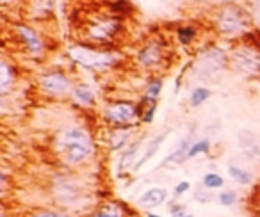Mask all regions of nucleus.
I'll use <instances>...</instances> for the list:
<instances>
[{
	"instance_id": "14",
	"label": "nucleus",
	"mask_w": 260,
	"mask_h": 217,
	"mask_svg": "<svg viewBox=\"0 0 260 217\" xmlns=\"http://www.w3.org/2000/svg\"><path fill=\"white\" fill-rule=\"evenodd\" d=\"M224 185V178L219 173H207L203 176V187H207L209 191L214 189H221Z\"/></svg>"
},
{
	"instance_id": "13",
	"label": "nucleus",
	"mask_w": 260,
	"mask_h": 217,
	"mask_svg": "<svg viewBox=\"0 0 260 217\" xmlns=\"http://www.w3.org/2000/svg\"><path fill=\"white\" fill-rule=\"evenodd\" d=\"M93 217H125V213H123V210L116 203H107L100 210H96L93 213Z\"/></svg>"
},
{
	"instance_id": "12",
	"label": "nucleus",
	"mask_w": 260,
	"mask_h": 217,
	"mask_svg": "<svg viewBox=\"0 0 260 217\" xmlns=\"http://www.w3.org/2000/svg\"><path fill=\"white\" fill-rule=\"evenodd\" d=\"M73 94H75L77 101H80L82 105H91L94 100L93 91H91V87L86 86V84H80V86L73 87Z\"/></svg>"
},
{
	"instance_id": "19",
	"label": "nucleus",
	"mask_w": 260,
	"mask_h": 217,
	"mask_svg": "<svg viewBox=\"0 0 260 217\" xmlns=\"http://www.w3.org/2000/svg\"><path fill=\"white\" fill-rule=\"evenodd\" d=\"M29 217H75V215H72V213L64 212V210L43 208V210H36V212H32Z\"/></svg>"
},
{
	"instance_id": "27",
	"label": "nucleus",
	"mask_w": 260,
	"mask_h": 217,
	"mask_svg": "<svg viewBox=\"0 0 260 217\" xmlns=\"http://www.w3.org/2000/svg\"><path fill=\"white\" fill-rule=\"evenodd\" d=\"M145 217H162L160 213H153V212H146L145 213Z\"/></svg>"
},
{
	"instance_id": "6",
	"label": "nucleus",
	"mask_w": 260,
	"mask_h": 217,
	"mask_svg": "<svg viewBox=\"0 0 260 217\" xmlns=\"http://www.w3.org/2000/svg\"><path fill=\"white\" fill-rule=\"evenodd\" d=\"M166 199H168L166 187H152L139 196V205H141V208L150 210V208H157V206L164 205Z\"/></svg>"
},
{
	"instance_id": "3",
	"label": "nucleus",
	"mask_w": 260,
	"mask_h": 217,
	"mask_svg": "<svg viewBox=\"0 0 260 217\" xmlns=\"http://www.w3.org/2000/svg\"><path fill=\"white\" fill-rule=\"evenodd\" d=\"M70 55H72V59L75 62H79L80 66L89 69H104L116 62V55L93 50V48H84V47L70 48Z\"/></svg>"
},
{
	"instance_id": "26",
	"label": "nucleus",
	"mask_w": 260,
	"mask_h": 217,
	"mask_svg": "<svg viewBox=\"0 0 260 217\" xmlns=\"http://www.w3.org/2000/svg\"><path fill=\"white\" fill-rule=\"evenodd\" d=\"M9 87V68L8 64H2V91Z\"/></svg>"
},
{
	"instance_id": "28",
	"label": "nucleus",
	"mask_w": 260,
	"mask_h": 217,
	"mask_svg": "<svg viewBox=\"0 0 260 217\" xmlns=\"http://www.w3.org/2000/svg\"><path fill=\"white\" fill-rule=\"evenodd\" d=\"M184 217H194V215H192V213H185Z\"/></svg>"
},
{
	"instance_id": "10",
	"label": "nucleus",
	"mask_w": 260,
	"mask_h": 217,
	"mask_svg": "<svg viewBox=\"0 0 260 217\" xmlns=\"http://www.w3.org/2000/svg\"><path fill=\"white\" fill-rule=\"evenodd\" d=\"M168 137V132H164V134H160L159 137H155L152 142L148 144V148H146V152L141 155V159L138 160V162L134 164V171H138V169H141V166H145L146 162H148L150 159H152L153 155H155L157 152L160 150V144H162V141Z\"/></svg>"
},
{
	"instance_id": "4",
	"label": "nucleus",
	"mask_w": 260,
	"mask_h": 217,
	"mask_svg": "<svg viewBox=\"0 0 260 217\" xmlns=\"http://www.w3.org/2000/svg\"><path fill=\"white\" fill-rule=\"evenodd\" d=\"M105 118L112 125H128L136 118V107L130 101H116L109 105L105 111Z\"/></svg>"
},
{
	"instance_id": "2",
	"label": "nucleus",
	"mask_w": 260,
	"mask_h": 217,
	"mask_svg": "<svg viewBox=\"0 0 260 217\" xmlns=\"http://www.w3.org/2000/svg\"><path fill=\"white\" fill-rule=\"evenodd\" d=\"M217 27L223 34L228 36H237L249 29V18L241 8L226 6L217 16Z\"/></svg>"
},
{
	"instance_id": "7",
	"label": "nucleus",
	"mask_w": 260,
	"mask_h": 217,
	"mask_svg": "<svg viewBox=\"0 0 260 217\" xmlns=\"http://www.w3.org/2000/svg\"><path fill=\"white\" fill-rule=\"evenodd\" d=\"M118 29H119V23L114 22V20H100V22L93 23L89 27V34L96 41H107L118 32Z\"/></svg>"
},
{
	"instance_id": "17",
	"label": "nucleus",
	"mask_w": 260,
	"mask_h": 217,
	"mask_svg": "<svg viewBox=\"0 0 260 217\" xmlns=\"http://www.w3.org/2000/svg\"><path fill=\"white\" fill-rule=\"evenodd\" d=\"M126 142H128V132L121 130V128L114 130V134H112V137H111V148L119 150L121 146H125Z\"/></svg>"
},
{
	"instance_id": "5",
	"label": "nucleus",
	"mask_w": 260,
	"mask_h": 217,
	"mask_svg": "<svg viewBox=\"0 0 260 217\" xmlns=\"http://www.w3.org/2000/svg\"><path fill=\"white\" fill-rule=\"evenodd\" d=\"M41 87L54 96H61L70 91V82L61 71H52L41 77Z\"/></svg>"
},
{
	"instance_id": "22",
	"label": "nucleus",
	"mask_w": 260,
	"mask_h": 217,
	"mask_svg": "<svg viewBox=\"0 0 260 217\" xmlns=\"http://www.w3.org/2000/svg\"><path fill=\"white\" fill-rule=\"evenodd\" d=\"M170 212H171V217H184L185 215V205H182V203H171Z\"/></svg>"
},
{
	"instance_id": "21",
	"label": "nucleus",
	"mask_w": 260,
	"mask_h": 217,
	"mask_svg": "<svg viewBox=\"0 0 260 217\" xmlns=\"http://www.w3.org/2000/svg\"><path fill=\"white\" fill-rule=\"evenodd\" d=\"M178 38H180L182 43H189V41L194 38V29H191V27H184V29L178 30Z\"/></svg>"
},
{
	"instance_id": "9",
	"label": "nucleus",
	"mask_w": 260,
	"mask_h": 217,
	"mask_svg": "<svg viewBox=\"0 0 260 217\" xmlns=\"http://www.w3.org/2000/svg\"><path fill=\"white\" fill-rule=\"evenodd\" d=\"M162 59V54H160V48L157 45L150 43L139 52V64L145 66V68H153L157 66Z\"/></svg>"
},
{
	"instance_id": "15",
	"label": "nucleus",
	"mask_w": 260,
	"mask_h": 217,
	"mask_svg": "<svg viewBox=\"0 0 260 217\" xmlns=\"http://www.w3.org/2000/svg\"><path fill=\"white\" fill-rule=\"evenodd\" d=\"M138 150H139V142H134V144L130 146L128 150H126L125 153L121 155V159H119V169H126V167H130L132 166V162H134V159H136V153H138Z\"/></svg>"
},
{
	"instance_id": "20",
	"label": "nucleus",
	"mask_w": 260,
	"mask_h": 217,
	"mask_svg": "<svg viewBox=\"0 0 260 217\" xmlns=\"http://www.w3.org/2000/svg\"><path fill=\"white\" fill-rule=\"evenodd\" d=\"M209 96H210V91L207 87H196L191 94V105H194V107L196 105H202Z\"/></svg>"
},
{
	"instance_id": "11",
	"label": "nucleus",
	"mask_w": 260,
	"mask_h": 217,
	"mask_svg": "<svg viewBox=\"0 0 260 217\" xmlns=\"http://www.w3.org/2000/svg\"><path fill=\"white\" fill-rule=\"evenodd\" d=\"M228 173H230V176L234 178L239 185H249L253 182V176H251V173H249V171L234 166V164L228 167Z\"/></svg>"
},
{
	"instance_id": "1",
	"label": "nucleus",
	"mask_w": 260,
	"mask_h": 217,
	"mask_svg": "<svg viewBox=\"0 0 260 217\" xmlns=\"http://www.w3.org/2000/svg\"><path fill=\"white\" fill-rule=\"evenodd\" d=\"M55 153L66 166H80L93 155V139L84 128L66 127L55 135Z\"/></svg>"
},
{
	"instance_id": "16",
	"label": "nucleus",
	"mask_w": 260,
	"mask_h": 217,
	"mask_svg": "<svg viewBox=\"0 0 260 217\" xmlns=\"http://www.w3.org/2000/svg\"><path fill=\"white\" fill-rule=\"evenodd\" d=\"M209 150H210V142L207 141V139L196 141V142H192V144L189 146V150H187V159H194L196 155H200V153H207Z\"/></svg>"
},
{
	"instance_id": "23",
	"label": "nucleus",
	"mask_w": 260,
	"mask_h": 217,
	"mask_svg": "<svg viewBox=\"0 0 260 217\" xmlns=\"http://www.w3.org/2000/svg\"><path fill=\"white\" fill-rule=\"evenodd\" d=\"M210 199H212V194H210L209 189H207V187H202V189H198V191H196V201H200V203H209Z\"/></svg>"
},
{
	"instance_id": "25",
	"label": "nucleus",
	"mask_w": 260,
	"mask_h": 217,
	"mask_svg": "<svg viewBox=\"0 0 260 217\" xmlns=\"http://www.w3.org/2000/svg\"><path fill=\"white\" fill-rule=\"evenodd\" d=\"M160 87H162V82H160V80H155L153 84H150V87H148V96L150 98H155L157 94L160 93Z\"/></svg>"
},
{
	"instance_id": "8",
	"label": "nucleus",
	"mask_w": 260,
	"mask_h": 217,
	"mask_svg": "<svg viewBox=\"0 0 260 217\" xmlns=\"http://www.w3.org/2000/svg\"><path fill=\"white\" fill-rule=\"evenodd\" d=\"M16 30H18V36L22 38L23 45L29 48V52H32V54H40V52L43 50V43H41V40L38 38V34L34 32L30 27L18 25L16 27Z\"/></svg>"
},
{
	"instance_id": "24",
	"label": "nucleus",
	"mask_w": 260,
	"mask_h": 217,
	"mask_svg": "<svg viewBox=\"0 0 260 217\" xmlns=\"http://www.w3.org/2000/svg\"><path fill=\"white\" fill-rule=\"evenodd\" d=\"M187 191H191V184H189L187 180L178 182L177 187H175V196H182V194H185Z\"/></svg>"
},
{
	"instance_id": "18",
	"label": "nucleus",
	"mask_w": 260,
	"mask_h": 217,
	"mask_svg": "<svg viewBox=\"0 0 260 217\" xmlns=\"http://www.w3.org/2000/svg\"><path fill=\"white\" fill-rule=\"evenodd\" d=\"M237 199H239V196L234 189H224V191L217 196V201L223 206H234L235 203H237Z\"/></svg>"
}]
</instances>
